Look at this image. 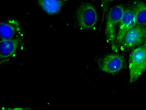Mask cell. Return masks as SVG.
I'll return each instance as SVG.
<instances>
[{
	"mask_svg": "<svg viewBox=\"0 0 146 110\" xmlns=\"http://www.w3.org/2000/svg\"><path fill=\"white\" fill-rule=\"evenodd\" d=\"M136 25L135 15L130 5L125 8L116 37V44L120 46L125 36Z\"/></svg>",
	"mask_w": 146,
	"mask_h": 110,
	"instance_id": "8992f818",
	"label": "cell"
},
{
	"mask_svg": "<svg viewBox=\"0 0 146 110\" xmlns=\"http://www.w3.org/2000/svg\"><path fill=\"white\" fill-rule=\"evenodd\" d=\"M130 82L138 80L146 70V42L130 53L129 60Z\"/></svg>",
	"mask_w": 146,
	"mask_h": 110,
	"instance_id": "7a4b0ae2",
	"label": "cell"
},
{
	"mask_svg": "<svg viewBox=\"0 0 146 110\" xmlns=\"http://www.w3.org/2000/svg\"><path fill=\"white\" fill-rule=\"evenodd\" d=\"M125 8L122 4L117 5L110 9L107 15L105 26V34L106 40L113 51L117 50L116 44L117 31L120 25Z\"/></svg>",
	"mask_w": 146,
	"mask_h": 110,
	"instance_id": "6da1fadb",
	"label": "cell"
},
{
	"mask_svg": "<svg viewBox=\"0 0 146 110\" xmlns=\"http://www.w3.org/2000/svg\"><path fill=\"white\" fill-rule=\"evenodd\" d=\"M135 15L136 25L146 26V3L137 0L130 5Z\"/></svg>",
	"mask_w": 146,
	"mask_h": 110,
	"instance_id": "30bf717a",
	"label": "cell"
},
{
	"mask_svg": "<svg viewBox=\"0 0 146 110\" xmlns=\"http://www.w3.org/2000/svg\"><path fill=\"white\" fill-rule=\"evenodd\" d=\"M115 0H101V7L103 9V15H104L108 5Z\"/></svg>",
	"mask_w": 146,
	"mask_h": 110,
	"instance_id": "8fae6325",
	"label": "cell"
},
{
	"mask_svg": "<svg viewBox=\"0 0 146 110\" xmlns=\"http://www.w3.org/2000/svg\"><path fill=\"white\" fill-rule=\"evenodd\" d=\"M21 33L19 22L17 19H11L1 23V38L2 40L19 38Z\"/></svg>",
	"mask_w": 146,
	"mask_h": 110,
	"instance_id": "52a82bcc",
	"label": "cell"
},
{
	"mask_svg": "<svg viewBox=\"0 0 146 110\" xmlns=\"http://www.w3.org/2000/svg\"><path fill=\"white\" fill-rule=\"evenodd\" d=\"M67 0H37V3L47 14H58L62 8Z\"/></svg>",
	"mask_w": 146,
	"mask_h": 110,
	"instance_id": "9c48e42d",
	"label": "cell"
},
{
	"mask_svg": "<svg viewBox=\"0 0 146 110\" xmlns=\"http://www.w3.org/2000/svg\"><path fill=\"white\" fill-rule=\"evenodd\" d=\"M146 41V26L136 25L125 36L120 48L122 51H128L141 46Z\"/></svg>",
	"mask_w": 146,
	"mask_h": 110,
	"instance_id": "277c9868",
	"label": "cell"
},
{
	"mask_svg": "<svg viewBox=\"0 0 146 110\" xmlns=\"http://www.w3.org/2000/svg\"><path fill=\"white\" fill-rule=\"evenodd\" d=\"M124 65L125 58L123 56L116 54H110L101 59L99 67L103 72L115 74L123 69Z\"/></svg>",
	"mask_w": 146,
	"mask_h": 110,
	"instance_id": "5b68a950",
	"label": "cell"
},
{
	"mask_svg": "<svg viewBox=\"0 0 146 110\" xmlns=\"http://www.w3.org/2000/svg\"><path fill=\"white\" fill-rule=\"evenodd\" d=\"M20 41L19 38L12 39H1V60L8 59L15 54Z\"/></svg>",
	"mask_w": 146,
	"mask_h": 110,
	"instance_id": "ba28073f",
	"label": "cell"
},
{
	"mask_svg": "<svg viewBox=\"0 0 146 110\" xmlns=\"http://www.w3.org/2000/svg\"><path fill=\"white\" fill-rule=\"evenodd\" d=\"M76 18L79 28L83 30L94 29L98 22V14L93 5L83 2L77 8Z\"/></svg>",
	"mask_w": 146,
	"mask_h": 110,
	"instance_id": "3957f363",
	"label": "cell"
}]
</instances>
